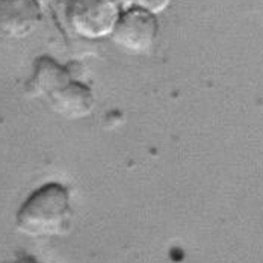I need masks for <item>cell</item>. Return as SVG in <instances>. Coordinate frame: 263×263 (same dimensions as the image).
I'll return each instance as SVG.
<instances>
[{
	"label": "cell",
	"mask_w": 263,
	"mask_h": 263,
	"mask_svg": "<svg viewBox=\"0 0 263 263\" xmlns=\"http://www.w3.org/2000/svg\"><path fill=\"white\" fill-rule=\"evenodd\" d=\"M71 219L70 189L50 182L40 186L27 197L17 211L15 226L26 236L54 237L70 232Z\"/></svg>",
	"instance_id": "7a4b0ae2"
},
{
	"label": "cell",
	"mask_w": 263,
	"mask_h": 263,
	"mask_svg": "<svg viewBox=\"0 0 263 263\" xmlns=\"http://www.w3.org/2000/svg\"><path fill=\"white\" fill-rule=\"evenodd\" d=\"M27 96L46 102L54 114L67 120H80L94 109V92L83 82L73 79L68 67L50 56L33 62L32 76L26 82Z\"/></svg>",
	"instance_id": "6da1fadb"
},
{
	"label": "cell",
	"mask_w": 263,
	"mask_h": 263,
	"mask_svg": "<svg viewBox=\"0 0 263 263\" xmlns=\"http://www.w3.org/2000/svg\"><path fill=\"white\" fill-rule=\"evenodd\" d=\"M43 14L70 38L100 40L110 36L120 15L110 0H38Z\"/></svg>",
	"instance_id": "3957f363"
},
{
	"label": "cell",
	"mask_w": 263,
	"mask_h": 263,
	"mask_svg": "<svg viewBox=\"0 0 263 263\" xmlns=\"http://www.w3.org/2000/svg\"><path fill=\"white\" fill-rule=\"evenodd\" d=\"M8 263H41V262H38L33 256H29V254H17V256H15V259H14L12 262H8Z\"/></svg>",
	"instance_id": "52a82bcc"
},
{
	"label": "cell",
	"mask_w": 263,
	"mask_h": 263,
	"mask_svg": "<svg viewBox=\"0 0 263 263\" xmlns=\"http://www.w3.org/2000/svg\"><path fill=\"white\" fill-rule=\"evenodd\" d=\"M158 32V15L145 9L133 8L120 12L110 38L121 50L139 54L153 47Z\"/></svg>",
	"instance_id": "277c9868"
},
{
	"label": "cell",
	"mask_w": 263,
	"mask_h": 263,
	"mask_svg": "<svg viewBox=\"0 0 263 263\" xmlns=\"http://www.w3.org/2000/svg\"><path fill=\"white\" fill-rule=\"evenodd\" d=\"M38 0H0V33L9 40L30 36L43 20Z\"/></svg>",
	"instance_id": "5b68a950"
},
{
	"label": "cell",
	"mask_w": 263,
	"mask_h": 263,
	"mask_svg": "<svg viewBox=\"0 0 263 263\" xmlns=\"http://www.w3.org/2000/svg\"><path fill=\"white\" fill-rule=\"evenodd\" d=\"M115 6H118L120 11H126V9H133V8H139V9H145L155 15L160 14L162 11H165L171 0H110Z\"/></svg>",
	"instance_id": "8992f818"
}]
</instances>
